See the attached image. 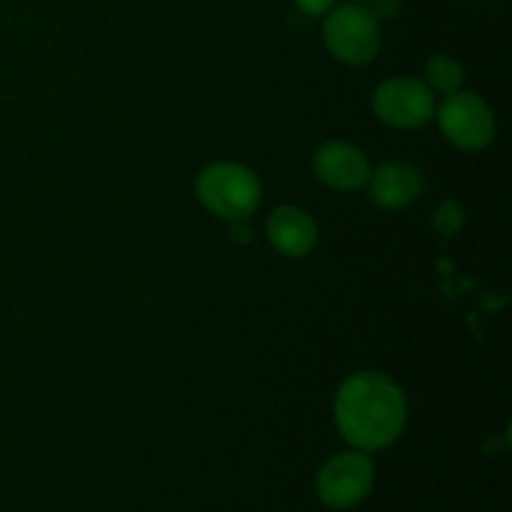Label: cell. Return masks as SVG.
I'll return each mask as SVG.
<instances>
[{
    "mask_svg": "<svg viewBox=\"0 0 512 512\" xmlns=\"http://www.w3.org/2000/svg\"><path fill=\"white\" fill-rule=\"evenodd\" d=\"M313 170L320 183H325L333 190L360 188V185L368 183L370 173H373L363 150H358L350 143H340V140L325 143L315 153Z\"/></svg>",
    "mask_w": 512,
    "mask_h": 512,
    "instance_id": "52a82bcc",
    "label": "cell"
},
{
    "mask_svg": "<svg viewBox=\"0 0 512 512\" xmlns=\"http://www.w3.org/2000/svg\"><path fill=\"white\" fill-rule=\"evenodd\" d=\"M373 110L385 125L420 128L435 113V98L425 83L415 78H390L375 90Z\"/></svg>",
    "mask_w": 512,
    "mask_h": 512,
    "instance_id": "8992f818",
    "label": "cell"
},
{
    "mask_svg": "<svg viewBox=\"0 0 512 512\" xmlns=\"http://www.w3.org/2000/svg\"><path fill=\"white\" fill-rule=\"evenodd\" d=\"M433 225L440 235L453 238V235H458L460 228L465 225V210L460 208L455 200H445V203L438 208V213H435Z\"/></svg>",
    "mask_w": 512,
    "mask_h": 512,
    "instance_id": "8fae6325",
    "label": "cell"
},
{
    "mask_svg": "<svg viewBox=\"0 0 512 512\" xmlns=\"http://www.w3.org/2000/svg\"><path fill=\"white\" fill-rule=\"evenodd\" d=\"M395 10H398V0H375V18H393Z\"/></svg>",
    "mask_w": 512,
    "mask_h": 512,
    "instance_id": "4fadbf2b",
    "label": "cell"
},
{
    "mask_svg": "<svg viewBox=\"0 0 512 512\" xmlns=\"http://www.w3.org/2000/svg\"><path fill=\"white\" fill-rule=\"evenodd\" d=\"M440 130L460 150H483L495 138V115L490 105L475 93L445 95L440 105Z\"/></svg>",
    "mask_w": 512,
    "mask_h": 512,
    "instance_id": "5b68a950",
    "label": "cell"
},
{
    "mask_svg": "<svg viewBox=\"0 0 512 512\" xmlns=\"http://www.w3.org/2000/svg\"><path fill=\"white\" fill-rule=\"evenodd\" d=\"M325 45L348 65H365L378 55L380 28L373 10L363 5H343L325 18Z\"/></svg>",
    "mask_w": 512,
    "mask_h": 512,
    "instance_id": "3957f363",
    "label": "cell"
},
{
    "mask_svg": "<svg viewBox=\"0 0 512 512\" xmlns=\"http://www.w3.org/2000/svg\"><path fill=\"white\" fill-rule=\"evenodd\" d=\"M295 5H298L305 15H325L333 10L335 0H295Z\"/></svg>",
    "mask_w": 512,
    "mask_h": 512,
    "instance_id": "7c38bea8",
    "label": "cell"
},
{
    "mask_svg": "<svg viewBox=\"0 0 512 512\" xmlns=\"http://www.w3.org/2000/svg\"><path fill=\"white\" fill-rule=\"evenodd\" d=\"M375 483V465L368 453H340L330 458L318 473V498L328 508L348 510L363 503Z\"/></svg>",
    "mask_w": 512,
    "mask_h": 512,
    "instance_id": "277c9868",
    "label": "cell"
},
{
    "mask_svg": "<svg viewBox=\"0 0 512 512\" xmlns=\"http://www.w3.org/2000/svg\"><path fill=\"white\" fill-rule=\"evenodd\" d=\"M370 198L388 210H400L413 205L423 195V175L410 163H385L370 173Z\"/></svg>",
    "mask_w": 512,
    "mask_h": 512,
    "instance_id": "ba28073f",
    "label": "cell"
},
{
    "mask_svg": "<svg viewBox=\"0 0 512 512\" xmlns=\"http://www.w3.org/2000/svg\"><path fill=\"white\" fill-rule=\"evenodd\" d=\"M405 395L380 373L350 375L335 395V423L340 435L363 453L388 448L405 428Z\"/></svg>",
    "mask_w": 512,
    "mask_h": 512,
    "instance_id": "6da1fadb",
    "label": "cell"
},
{
    "mask_svg": "<svg viewBox=\"0 0 512 512\" xmlns=\"http://www.w3.org/2000/svg\"><path fill=\"white\" fill-rule=\"evenodd\" d=\"M260 180L240 163H213L200 173L198 198L218 218L240 223L260 205Z\"/></svg>",
    "mask_w": 512,
    "mask_h": 512,
    "instance_id": "7a4b0ae2",
    "label": "cell"
},
{
    "mask_svg": "<svg viewBox=\"0 0 512 512\" xmlns=\"http://www.w3.org/2000/svg\"><path fill=\"white\" fill-rule=\"evenodd\" d=\"M268 240L278 253L303 258L318 243V225L305 210L283 205L268 218Z\"/></svg>",
    "mask_w": 512,
    "mask_h": 512,
    "instance_id": "9c48e42d",
    "label": "cell"
},
{
    "mask_svg": "<svg viewBox=\"0 0 512 512\" xmlns=\"http://www.w3.org/2000/svg\"><path fill=\"white\" fill-rule=\"evenodd\" d=\"M463 80V68L448 55H433L425 65V85L430 88V93L453 95L463 88Z\"/></svg>",
    "mask_w": 512,
    "mask_h": 512,
    "instance_id": "30bf717a",
    "label": "cell"
}]
</instances>
